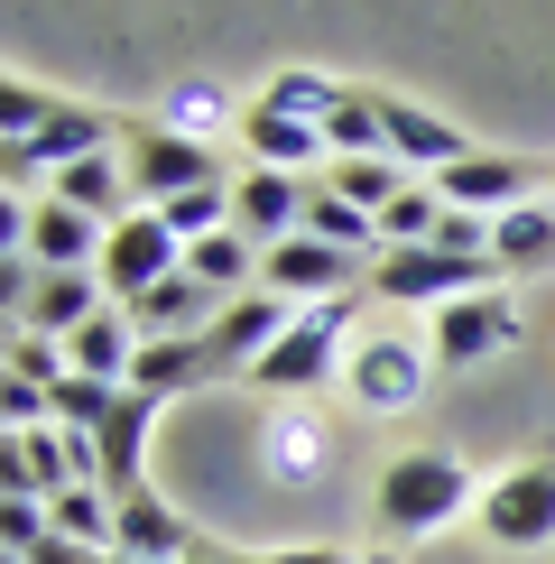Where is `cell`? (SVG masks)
<instances>
[{"instance_id": "4", "label": "cell", "mask_w": 555, "mask_h": 564, "mask_svg": "<svg viewBox=\"0 0 555 564\" xmlns=\"http://www.w3.org/2000/svg\"><path fill=\"white\" fill-rule=\"evenodd\" d=\"M481 536L509 546V555L555 546V454H527L500 481H481Z\"/></svg>"}, {"instance_id": "22", "label": "cell", "mask_w": 555, "mask_h": 564, "mask_svg": "<svg viewBox=\"0 0 555 564\" xmlns=\"http://www.w3.org/2000/svg\"><path fill=\"white\" fill-rule=\"evenodd\" d=\"M241 149H250V167L296 176L306 158H324V130H315V121H287V111H269V102H250V111H241Z\"/></svg>"}, {"instance_id": "28", "label": "cell", "mask_w": 555, "mask_h": 564, "mask_svg": "<svg viewBox=\"0 0 555 564\" xmlns=\"http://www.w3.org/2000/svg\"><path fill=\"white\" fill-rule=\"evenodd\" d=\"M435 223H445V195H435V176H407V185H399V204L380 214V241H389V250L435 241Z\"/></svg>"}, {"instance_id": "16", "label": "cell", "mask_w": 555, "mask_h": 564, "mask_svg": "<svg viewBox=\"0 0 555 564\" xmlns=\"http://www.w3.org/2000/svg\"><path fill=\"white\" fill-rule=\"evenodd\" d=\"M222 305H231V296H214L204 278L176 269V278H157L149 296H130V324H139V343H204V334L222 324Z\"/></svg>"}, {"instance_id": "20", "label": "cell", "mask_w": 555, "mask_h": 564, "mask_svg": "<svg viewBox=\"0 0 555 564\" xmlns=\"http://www.w3.org/2000/svg\"><path fill=\"white\" fill-rule=\"evenodd\" d=\"M46 195H65V204H75V214H92L102 231L139 214V195H130V167H121V158H111V149H92V158H75V167H65L56 185H46Z\"/></svg>"}, {"instance_id": "1", "label": "cell", "mask_w": 555, "mask_h": 564, "mask_svg": "<svg viewBox=\"0 0 555 564\" xmlns=\"http://www.w3.org/2000/svg\"><path fill=\"white\" fill-rule=\"evenodd\" d=\"M463 509H472V463H463L454 444H407L380 473V490H370V519H380L389 546H416V536L454 528Z\"/></svg>"}, {"instance_id": "31", "label": "cell", "mask_w": 555, "mask_h": 564, "mask_svg": "<svg viewBox=\"0 0 555 564\" xmlns=\"http://www.w3.org/2000/svg\"><path fill=\"white\" fill-rule=\"evenodd\" d=\"M157 223H167L176 241L195 250L204 231H231V185H195V195H176V204H157Z\"/></svg>"}, {"instance_id": "6", "label": "cell", "mask_w": 555, "mask_h": 564, "mask_svg": "<svg viewBox=\"0 0 555 564\" xmlns=\"http://www.w3.org/2000/svg\"><path fill=\"white\" fill-rule=\"evenodd\" d=\"M527 334V315H519V296L509 288H472V296H454V305H435V370H481V361H500L509 343Z\"/></svg>"}, {"instance_id": "2", "label": "cell", "mask_w": 555, "mask_h": 564, "mask_svg": "<svg viewBox=\"0 0 555 564\" xmlns=\"http://www.w3.org/2000/svg\"><path fill=\"white\" fill-rule=\"evenodd\" d=\"M361 305L370 296H324V305H296V324L269 343V361L250 370V389H269V398H306V389H324L342 361H352V324H361Z\"/></svg>"}, {"instance_id": "24", "label": "cell", "mask_w": 555, "mask_h": 564, "mask_svg": "<svg viewBox=\"0 0 555 564\" xmlns=\"http://www.w3.org/2000/svg\"><path fill=\"white\" fill-rule=\"evenodd\" d=\"M185 278H204L214 296H250V288H260V241H241V231H204V241L185 250Z\"/></svg>"}, {"instance_id": "13", "label": "cell", "mask_w": 555, "mask_h": 564, "mask_svg": "<svg viewBox=\"0 0 555 564\" xmlns=\"http://www.w3.org/2000/svg\"><path fill=\"white\" fill-rule=\"evenodd\" d=\"M380 102V139H389V158L416 176H445L454 158H472V139H463L445 111H426V102H407V93H370Z\"/></svg>"}, {"instance_id": "15", "label": "cell", "mask_w": 555, "mask_h": 564, "mask_svg": "<svg viewBox=\"0 0 555 564\" xmlns=\"http://www.w3.org/2000/svg\"><path fill=\"white\" fill-rule=\"evenodd\" d=\"M231 231L260 241V250L296 241V231H306V185L278 176V167H241V176H231Z\"/></svg>"}, {"instance_id": "32", "label": "cell", "mask_w": 555, "mask_h": 564, "mask_svg": "<svg viewBox=\"0 0 555 564\" xmlns=\"http://www.w3.org/2000/svg\"><path fill=\"white\" fill-rule=\"evenodd\" d=\"M269 463H278V481H315L324 473V435L306 426V416H278L269 426Z\"/></svg>"}, {"instance_id": "9", "label": "cell", "mask_w": 555, "mask_h": 564, "mask_svg": "<svg viewBox=\"0 0 555 564\" xmlns=\"http://www.w3.org/2000/svg\"><path fill=\"white\" fill-rule=\"evenodd\" d=\"M426 370H435V351H416L407 334H361L352 361H342V389H352V408H370V416H407L416 398H426Z\"/></svg>"}, {"instance_id": "3", "label": "cell", "mask_w": 555, "mask_h": 564, "mask_svg": "<svg viewBox=\"0 0 555 564\" xmlns=\"http://www.w3.org/2000/svg\"><path fill=\"white\" fill-rule=\"evenodd\" d=\"M121 167H130L139 214H157V204L195 195V185H222V149L214 139H185L167 121H121Z\"/></svg>"}, {"instance_id": "11", "label": "cell", "mask_w": 555, "mask_h": 564, "mask_svg": "<svg viewBox=\"0 0 555 564\" xmlns=\"http://www.w3.org/2000/svg\"><path fill=\"white\" fill-rule=\"evenodd\" d=\"M185 269V241L157 214H130V223H111V241H102V288L111 305H130V296H149L157 278H176Z\"/></svg>"}, {"instance_id": "35", "label": "cell", "mask_w": 555, "mask_h": 564, "mask_svg": "<svg viewBox=\"0 0 555 564\" xmlns=\"http://www.w3.org/2000/svg\"><path fill=\"white\" fill-rule=\"evenodd\" d=\"M46 111H56V93H29V84H10L0 93V139H29Z\"/></svg>"}, {"instance_id": "18", "label": "cell", "mask_w": 555, "mask_h": 564, "mask_svg": "<svg viewBox=\"0 0 555 564\" xmlns=\"http://www.w3.org/2000/svg\"><path fill=\"white\" fill-rule=\"evenodd\" d=\"M102 241H111V231L92 214H75L65 195H37L29 204V260L37 269H102Z\"/></svg>"}, {"instance_id": "23", "label": "cell", "mask_w": 555, "mask_h": 564, "mask_svg": "<svg viewBox=\"0 0 555 564\" xmlns=\"http://www.w3.org/2000/svg\"><path fill=\"white\" fill-rule=\"evenodd\" d=\"M65 351H75V370H84V380L130 389V370H139V324H130V305H102V315H92Z\"/></svg>"}, {"instance_id": "7", "label": "cell", "mask_w": 555, "mask_h": 564, "mask_svg": "<svg viewBox=\"0 0 555 564\" xmlns=\"http://www.w3.org/2000/svg\"><path fill=\"white\" fill-rule=\"evenodd\" d=\"M472 288H500V269L491 260H454V250H435V241L380 250L370 278H361V296H399V305H454V296H472Z\"/></svg>"}, {"instance_id": "14", "label": "cell", "mask_w": 555, "mask_h": 564, "mask_svg": "<svg viewBox=\"0 0 555 564\" xmlns=\"http://www.w3.org/2000/svg\"><path fill=\"white\" fill-rule=\"evenodd\" d=\"M111 305V288H102V269H37V288H29V305H19V334H46V343H75L92 315Z\"/></svg>"}, {"instance_id": "8", "label": "cell", "mask_w": 555, "mask_h": 564, "mask_svg": "<svg viewBox=\"0 0 555 564\" xmlns=\"http://www.w3.org/2000/svg\"><path fill=\"white\" fill-rule=\"evenodd\" d=\"M435 195H445L454 214H481V223H500V214H519V204L555 195V167H527V158L472 149V158H454V167L435 176Z\"/></svg>"}, {"instance_id": "25", "label": "cell", "mask_w": 555, "mask_h": 564, "mask_svg": "<svg viewBox=\"0 0 555 564\" xmlns=\"http://www.w3.org/2000/svg\"><path fill=\"white\" fill-rule=\"evenodd\" d=\"M204 380H222L204 343H139L130 389H149V398H185V389H204Z\"/></svg>"}, {"instance_id": "36", "label": "cell", "mask_w": 555, "mask_h": 564, "mask_svg": "<svg viewBox=\"0 0 555 564\" xmlns=\"http://www.w3.org/2000/svg\"><path fill=\"white\" fill-rule=\"evenodd\" d=\"M241 564H352V555H342V546H260Z\"/></svg>"}, {"instance_id": "33", "label": "cell", "mask_w": 555, "mask_h": 564, "mask_svg": "<svg viewBox=\"0 0 555 564\" xmlns=\"http://www.w3.org/2000/svg\"><path fill=\"white\" fill-rule=\"evenodd\" d=\"M10 380L56 389V380H75V351H65V343H46V334H19V324H10Z\"/></svg>"}, {"instance_id": "37", "label": "cell", "mask_w": 555, "mask_h": 564, "mask_svg": "<svg viewBox=\"0 0 555 564\" xmlns=\"http://www.w3.org/2000/svg\"><path fill=\"white\" fill-rule=\"evenodd\" d=\"M185 564H241V555H222V546H195V555H185Z\"/></svg>"}, {"instance_id": "30", "label": "cell", "mask_w": 555, "mask_h": 564, "mask_svg": "<svg viewBox=\"0 0 555 564\" xmlns=\"http://www.w3.org/2000/svg\"><path fill=\"white\" fill-rule=\"evenodd\" d=\"M260 102H269V111H287V121H315V130H324V111L342 102V84H334V75H306V65H287V75H278Z\"/></svg>"}, {"instance_id": "21", "label": "cell", "mask_w": 555, "mask_h": 564, "mask_svg": "<svg viewBox=\"0 0 555 564\" xmlns=\"http://www.w3.org/2000/svg\"><path fill=\"white\" fill-rule=\"evenodd\" d=\"M491 269L500 278H546L555 269V195H537V204H519V214L491 223Z\"/></svg>"}, {"instance_id": "26", "label": "cell", "mask_w": 555, "mask_h": 564, "mask_svg": "<svg viewBox=\"0 0 555 564\" xmlns=\"http://www.w3.org/2000/svg\"><path fill=\"white\" fill-rule=\"evenodd\" d=\"M306 231H315V241H334V250H352V260H380V250H370V241H380V214L342 204L334 185H315V195H306Z\"/></svg>"}, {"instance_id": "29", "label": "cell", "mask_w": 555, "mask_h": 564, "mask_svg": "<svg viewBox=\"0 0 555 564\" xmlns=\"http://www.w3.org/2000/svg\"><path fill=\"white\" fill-rule=\"evenodd\" d=\"M324 149H342V158H389V139H380V102H370V93H342V102L324 111Z\"/></svg>"}, {"instance_id": "27", "label": "cell", "mask_w": 555, "mask_h": 564, "mask_svg": "<svg viewBox=\"0 0 555 564\" xmlns=\"http://www.w3.org/2000/svg\"><path fill=\"white\" fill-rule=\"evenodd\" d=\"M334 185L342 204H361V214H389V204H399V185H407V167L399 158H334Z\"/></svg>"}, {"instance_id": "34", "label": "cell", "mask_w": 555, "mask_h": 564, "mask_svg": "<svg viewBox=\"0 0 555 564\" xmlns=\"http://www.w3.org/2000/svg\"><path fill=\"white\" fill-rule=\"evenodd\" d=\"M222 121H231V102H222L214 84H176V93H167V130H185V139H214Z\"/></svg>"}, {"instance_id": "12", "label": "cell", "mask_w": 555, "mask_h": 564, "mask_svg": "<svg viewBox=\"0 0 555 564\" xmlns=\"http://www.w3.org/2000/svg\"><path fill=\"white\" fill-rule=\"evenodd\" d=\"M287 324H296V305H287V296L250 288V296H231V305H222V324L204 334V351H214V370H222V380H250V370L269 361V343L287 334Z\"/></svg>"}, {"instance_id": "10", "label": "cell", "mask_w": 555, "mask_h": 564, "mask_svg": "<svg viewBox=\"0 0 555 564\" xmlns=\"http://www.w3.org/2000/svg\"><path fill=\"white\" fill-rule=\"evenodd\" d=\"M352 278H370V269L352 260V250L315 241V231H296V241L260 250V288H269V296H287V305H324V296H352Z\"/></svg>"}, {"instance_id": "5", "label": "cell", "mask_w": 555, "mask_h": 564, "mask_svg": "<svg viewBox=\"0 0 555 564\" xmlns=\"http://www.w3.org/2000/svg\"><path fill=\"white\" fill-rule=\"evenodd\" d=\"M111 139H121V130H111L92 102H56V111H46V121H37L29 139H0V185H10V195L29 204V176H65L75 158L111 149Z\"/></svg>"}, {"instance_id": "38", "label": "cell", "mask_w": 555, "mask_h": 564, "mask_svg": "<svg viewBox=\"0 0 555 564\" xmlns=\"http://www.w3.org/2000/svg\"><path fill=\"white\" fill-rule=\"evenodd\" d=\"M352 564H399V546H370V555H352Z\"/></svg>"}, {"instance_id": "17", "label": "cell", "mask_w": 555, "mask_h": 564, "mask_svg": "<svg viewBox=\"0 0 555 564\" xmlns=\"http://www.w3.org/2000/svg\"><path fill=\"white\" fill-rule=\"evenodd\" d=\"M157 408L167 398H149V389H121V408L102 416V490L111 500H130V490H149V426H157Z\"/></svg>"}, {"instance_id": "19", "label": "cell", "mask_w": 555, "mask_h": 564, "mask_svg": "<svg viewBox=\"0 0 555 564\" xmlns=\"http://www.w3.org/2000/svg\"><path fill=\"white\" fill-rule=\"evenodd\" d=\"M195 546H204V536L185 528L176 509L157 500V490H130V500H121V536H111V555H139V564H185Z\"/></svg>"}, {"instance_id": "39", "label": "cell", "mask_w": 555, "mask_h": 564, "mask_svg": "<svg viewBox=\"0 0 555 564\" xmlns=\"http://www.w3.org/2000/svg\"><path fill=\"white\" fill-rule=\"evenodd\" d=\"M111 564H139V555H111Z\"/></svg>"}]
</instances>
